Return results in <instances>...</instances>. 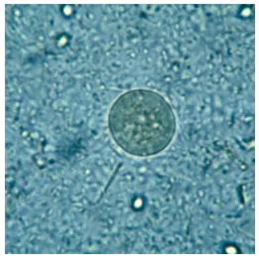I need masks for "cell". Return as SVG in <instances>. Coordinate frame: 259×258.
I'll use <instances>...</instances> for the list:
<instances>
[{
	"instance_id": "1",
	"label": "cell",
	"mask_w": 259,
	"mask_h": 258,
	"mask_svg": "<svg viewBox=\"0 0 259 258\" xmlns=\"http://www.w3.org/2000/svg\"><path fill=\"white\" fill-rule=\"evenodd\" d=\"M107 120L116 145L125 153L141 158L166 150L177 131L171 104L159 93L145 89L120 95L111 104Z\"/></svg>"
}]
</instances>
